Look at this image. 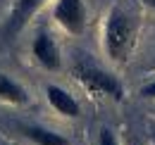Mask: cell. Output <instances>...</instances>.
<instances>
[{"label":"cell","instance_id":"6da1fadb","mask_svg":"<svg viewBox=\"0 0 155 145\" xmlns=\"http://www.w3.org/2000/svg\"><path fill=\"white\" fill-rule=\"evenodd\" d=\"M138 38V24L124 7H110V12L103 19V50L110 62L124 64L136 48Z\"/></svg>","mask_w":155,"mask_h":145},{"label":"cell","instance_id":"7a4b0ae2","mask_svg":"<svg viewBox=\"0 0 155 145\" xmlns=\"http://www.w3.org/2000/svg\"><path fill=\"white\" fill-rule=\"evenodd\" d=\"M72 72H74V79H77L91 95L110 98V100H122V98H124L122 81L117 79L115 74H110L107 69L98 67L96 62L86 60V55L79 57L77 62H74V69H72Z\"/></svg>","mask_w":155,"mask_h":145},{"label":"cell","instance_id":"3957f363","mask_svg":"<svg viewBox=\"0 0 155 145\" xmlns=\"http://www.w3.org/2000/svg\"><path fill=\"white\" fill-rule=\"evenodd\" d=\"M53 19L62 31L79 36L86 29L88 21V10L84 0H55L53 2Z\"/></svg>","mask_w":155,"mask_h":145},{"label":"cell","instance_id":"277c9868","mask_svg":"<svg viewBox=\"0 0 155 145\" xmlns=\"http://www.w3.org/2000/svg\"><path fill=\"white\" fill-rule=\"evenodd\" d=\"M31 53L36 57V62H38L43 69H48V72H58L60 67H62L60 45L48 31H38L36 34L34 43H31Z\"/></svg>","mask_w":155,"mask_h":145},{"label":"cell","instance_id":"5b68a950","mask_svg":"<svg viewBox=\"0 0 155 145\" xmlns=\"http://www.w3.org/2000/svg\"><path fill=\"white\" fill-rule=\"evenodd\" d=\"M45 2L48 0H15V7H12L10 19L5 24V36H17Z\"/></svg>","mask_w":155,"mask_h":145},{"label":"cell","instance_id":"8992f818","mask_svg":"<svg viewBox=\"0 0 155 145\" xmlns=\"http://www.w3.org/2000/svg\"><path fill=\"white\" fill-rule=\"evenodd\" d=\"M45 98L50 102V107L58 112L60 117H67V119H77L81 114V107H79L77 98L69 91H64L62 86H55V83H48L45 86Z\"/></svg>","mask_w":155,"mask_h":145},{"label":"cell","instance_id":"52a82bcc","mask_svg":"<svg viewBox=\"0 0 155 145\" xmlns=\"http://www.w3.org/2000/svg\"><path fill=\"white\" fill-rule=\"evenodd\" d=\"M0 100H2V102H10V105L21 107V105H26V102H29V93H26V88H21L15 79H10V76H5V74H0Z\"/></svg>","mask_w":155,"mask_h":145},{"label":"cell","instance_id":"ba28073f","mask_svg":"<svg viewBox=\"0 0 155 145\" xmlns=\"http://www.w3.org/2000/svg\"><path fill=\"white\" fill-rule=\"evenodd\" d=\"M21 133H24L29 140H34L36 145H67V140H64L60 133L50 131V128H43V126L24 124V126H21Z\"/></svg>","mask_w":155,"mask_h":145},{"label":"cell","instance_id":"9c48e42d","mask_svg":"<svg viewBox=\"0 0 155 145\" xmlns=\"http://www.w3.org/2000/svg\"><path fill=\"white\" fill-rule=\"evenodd\" d=\"M96 145H122L119 143V138H117V133L112 131L110 126H100V131H98V140Z\"/></svg>","mask_w":155,"mask_h":145},{"label":"cell","instance_id":"30bf717a","mask_svg":"<svg viewBox=\"0 0 155 145\" xmlns=\"http://www.w3.org/2000/svg\"><path fill=\"white\" fill-rule=\"evenodd\" d=\"M141 98H146V100H155V79H153V81H148V83L141 88Z\"/></svg>","mask_w":155,"mask_h":145},{"label":"cell","instance_id":"8fae6325","mask_svg":"<svg viewBox=\"0 0 155 145\" xmlns=\"http://www.w3.org/2000/svg\"><path fill=\"white\" fill-rule=\"evenodd\" d=\"M127 145H146V143H143L141 138H136V136H129V138H127Z\"/></svg>","mask_w":155,"mask_h":145},{"label":"cell","instance_id":"7c38bea8","mask_svg":"<svg viewBox=\"0 0 155 145\" xmlns=\"http://www.w3.org/2000/svg\"><path fill=\"white\" fill-rule=\"evenodd\" d=\"M146 5H148V7H153V10H155V0H146Z\"/></svg>","mask_w":155,"mask_h":145},{"label":"cell","instance_id":"4fadbf2b","mask_svg":"<svg viewBox=\"0 0 155 145\" xmlns=\"http://www.w3.org/2000/svg\"><path fill=\"white\" fill-rule=\"evenodd\" d=\"M0 145H5V143H0Z\"/></svg>","mask_w":155,"mask_h":145}]
</instances>
